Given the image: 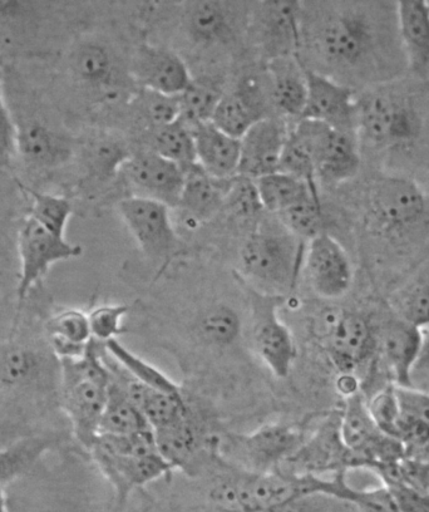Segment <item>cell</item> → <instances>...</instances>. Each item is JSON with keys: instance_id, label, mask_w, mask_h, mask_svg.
<instances>
[{"instance_id": "cell-32", "label": "cell", "mask_w": 429, "mask_h": 512, "mask_svg": "<svg viewBox=\"0 0 429 512\" xmlns=\"http://www.w3.org/2000/svg\"><path fill=\"white\" fill-rule=\"evenodd\" d=\"M69 68L78 81L92 87L110 85L116 62L110 49L98 42H85L69 56Z\"/></svg>"}, {"instance_id": "cell-14", "label": "cell", "mask_w": 429, "mask_h": 512, "mask_svg": "<svg viewBox=\"0 0 429 512\" xmlns=\"http://www.w3.org/2000/svg\"><path fill=\"white\" fill-rule=\"evenodd\" d=\"M377 319V359L393 384L414 387L413 369L421 351V329L403 322L388 305L387 313Z\"/></svg>"}, {"instance_id": "cell-22", "label": "cell", "mask_w": 429, "mask_h": 512, "mask_svg": "<svg viewBox=\"0 0 429 512\" xmlns=\"http://www.w3.org/2000/svg\"><path fill=\"white\" fill-rule=\"evenodd\" d=\"M43 332L59 361L82 358L93 341L88 312L78 308L59 309L46 315Z\"/></svg>"}, {"instance_id": "cell-40", "label": "cell", "mask_w": 429, "mask_h": 512, "mask_svg": "<svg viewBox=\"0 0 429 512\" xmlns=\"http://www.w3.org/2000/svg\"><path fill=\"white\" fill-rule=\"evenodd\" d=\"M228 24V13L221 3H194L187 14V26L192 36L202 43L218 41L228 31Z\"/></svg>"}, {"instance_id": "cell-27", "label": "cell", "mask_w": 429, "mask_h": 512, "mask_svg": "<svg viewBox=\"0 0 429 512\" xmlns=\"http://www.w3.org/2000/svg\"><path fill=\"white\" fill-rule=\"evenodd\" d=\"M269 83L271 102L289 117L302 118L307 103L308 85L304 68L288 54L270 62Z\"/></svg>"}, {"instance_id": "cell-3", "label": "cell", "mask_w": 429, "mask_h": 512, "mask_svg": "<svg viewBox=\"0 0 429 512\" xmlns=\"http://www.w3.org/2000/svg\"><path fill=\"white\" fill-rule=\"evenodd\" d=\"M281 224V223H280ZM305 241L281 229H261L246 239L240 250V267L250 289L285 298L297 282L304 263Z\"/></svg>"}, {"instance_id": "cell-30", "label": "cell", "mask_w": 429, "mask_h": 512, "mask_svg": "<svg viewBox=\"0 0 429 512\" xmlns=\"http://www.w3.org/2000/svg\"><path fill=\"white\" fill-rule=\"evenodd\" d=\"M151 430L150 423L127 396L120 382L111 374L100 435L132 436Z\"/></svg>"}, {"instance_id": "cell-12", "label": "cell", "mask_w": 429, "mask_h": 512, "mask_svg": "<svg viewBox=\"0 0 429 512\" xmlns=\"http://www.w3.org/2000/svg\"><path fill=\"white\" fill-rule=\"evenodd\" d=\"M355 456L340 435V411L329 413L303 445L278 471L295 475L325 476L357 470Z\"/></svg>"}, {"instance_id": "cell-25", "label": "cell", "mask_w": 429, "mask_h": 512, "mask_svg": "<svg viewBox=\"0 0 429 512\" xmlns=\"http://www.w3.org/2000/svg\"><path fill=\"white\" fill-rule=\"evenodd\" d=\"M16 152L31 166L52 169L69 160L72 144L43 123L28 121L17 125Z\"/></svg>"}, {"instance_id": "cell-18", "label": "cell", "mask_w": 429, "mask_h": 512, "mask_svg": "<svg viewBox=\"0 0 429 512\" xmlns=\"http://www.w3.org/2000/svg\"><path fill=\"white\" fill-rule=\"evenodd\" d=\"M90 454L115 490L121 505L125 504L133 491L174 471L157 452L150 455H121L93 446Z\"/></svg>"}, {"instance_id": "cell-13", "label": "cell", "mask_w": 429, "mask_h": 512, "mask_svg": "<svg viewBox=\"0 0 429 512\" xmlns=\"http://www.w3.org/2000/svg\"><path fill=\"white\" fill-rule=\"evenodd\" d=\"M305 275L313 292L325 300H338L350 292L354 269L347 251L332 235L319 234L305 246Z\"/></svg>"}, {"instance_id": "cell-52", "label": "cell", "mask_w": 429, "mask_h": 512, "mask_svg": "<svg viewBox=\"0 0 429 512\" xmlns=\"http://www.w3.org/2000/svg\"><path fill=\"white\" fill-rule=\"evenodd\" d=\"M0 512H9V501L6 486L0 484Z\"/></svg>"}, {"instance_id": "cell-11", "label": "cell", "mask_w": 429, "mask_h": 512, "mask_svg": "<svg viewBox=\"0 0 429 512\" xmlns=\"http://www.w3.org/2000/svg\"><path fill=\"white\" fill-rule=\"evenodd\" d=\"M118 213L147 258L165 263L179 250V236L172 224L169 206L131 196L120 201Z\"/></svg>"}, {"instance_id": "cell-41", "label": "cell", "mask_w": 429, "mask_h": 512, "mask_svg": "<svg viewBox=\"0 0 429 512\" xmlns=\"http://www.w3.org/2000/svg\"><path fill=\"white\" fill-rule=\"evenodd\" d=\"M27 191L33 200L29 215L52 230L53 233L66 236L73 211L71 201L61 198V196L44 194V192L32 189H27Z\"/></svg>"}, {"instance_id": "cell-20", "label": "cell", "mask_w": 429, "mask_h": 512, "mask_svg": "<svg viewBox=\"0 0 429 512\" xmlns=\"http://www.w3.org/2000/svg\"><path fill=\"white\" fill-rule=\"evenodd\" d=\"M133 77L142 90L179 97L192 77L179 54L162 47L142 46L133 62Z\"/></svg>"}, {"instance_id": "cell-37", "label": "cell", "mask_w": 429, "mask_h": 512, "mask_svg": "<svg viewBox=\"0 0 429 512\" xmlns=\"http://www.w3.org/2000/svg\"><path fill=\"white\" fill-rule=\"evenodd\" d=\"M224 95L216 82L205 78L192 80L189 88L179 96L181 120L190 128L211 122Z\"/></svg>"}, {"instance_id": "cell-16", "label": "cell", "mask_w": 429, "mask_h": 512, "mask_svg": "<svg viewBox=\"0 0 429 512\" xmlns=\"http://www.w3.org/2000/svg\"><path fill=\"white\" fill-rule=\"evenodd\" d=\"M123 169L136 192L133 196L159 201L169 208L179 206L185 184L184 167L145 151L131 155Z\"/></svg>"}, {"instance_id": "cell-36", "label": "cell", "mask_w": 429, "mask_h": 512, "mask_svg": "<svg viewBox=\"0 0 429 512\" xmlns=\"http://www.w3.org/2000/svg\"><path fill=\"white\" fill-rule=\"evenodd\" d=\"M388 308L403 322L418 329L429 327V278L412 280L394 290L386 300Z\"/></svg>"}, {"instance_id": "cell-23", "label": "cell", "mask_w": 429, "mask_h": 512, "mask_svg": "<svg viewBox=\"0 0 429 512\" xmlns=\"http://www.w3.org/2000/svg\"><path fill=\"white\" fill-rule=\"evenodd\" d=\"M195 140L196 164L216 179L239 175L240 140L225 134L212 122L191 128Z\"/></svg>"}, {"instance_id": "cell-39", "label": "cell", "mask_w": 429, "mask_h": 512, "mask_svg": "<svg viewBox=\"0 0 429 512\" xmlns=\"http://www.w3.org/2000/svg\"><path fill=\"white\" fill-rule=\"evenodd\" d=\"M281 225L300 240L308 241L323 231V211L318 192H312L279 214Z\"/></svg>"}, {"instance_id": "cell-24", "label": "cell", "mask_w": 429, "mask_h": 512, "mask_svg": "<svg viewBox=\"0 0 429 512\" xmlns=\"http://www.w3.org/2000/svg\"><path fill=\"white\" fill-rule=\"evenodd\" d=\"M396 18L408 67L419 77H429V3L398 2Z\"/></svg>"}, {"instance_id": "cell-33", "label": "cell", "mask_w": 429, "mask_h": 512, "mask_svg": "<svg viewBox=\"0 0 429 512\" xmlns=\"http://www.w3.org/2000/svg\"><path fill=\"white\" fill-rule=\"evenodd\" d=\"M105 351L118 366L125 369L136 381L145 384L152 390L167 393V395L176 397H185L181 387L175 381L167 376L165 372L154 366L145 359L138 357L136 353L123 346V344L115 339V341L103 344Z\"/></svg>"}, {"instance_id": "cell-5", "label": "cell", "mask_w": 429, "mask_h": 512, "mask_svg": "<svg viewBox=\"0 0 429 512\" xmlns=\"http://www.w3.org/2000/svg\"><path fill=\"white\" fill-rule=\"evenodd\" d=\"M302 428L289 423H269L246 435H229L219 441L225 464L245 472L266 474L281 469L305 441Z\"/></svg>"}, {"instance_id": "cell-2", "label": "cell", "mask_w": 429, "mask_h": 512, "mask_svg": "<svg viewBox=\"0 0 429 512\" xmlns=\"http://www.w3.org/2000/svg\"><path fill=\"white\" fill-rule=\"evenodd\" d=\"M110 382L103 344L92 341L82 358L61 361L59 410L71 423L76 440L88 452L100 436Z\"/></svg>"}, {"instance_id": "cell-8", "label": "cell", "mask_w": 429, "mask_h": 512, "mask_svg": "<svg viewBox=\"0 0 429 512\" xmlns=\"http://www.w3.org/2000/svg\"><path fill=\"white\" fill-rule=\"evenodd\" d=\"M357 130L377 146L406 145L417 139L422 120L403 97L373 92L357 101Z\"/></svg>"}, {"instance_id": "cell-46", "label": "cell", "mask_w": 429, "mask_h": 512, "mask_svg": "<svg viewBox=\"0 0 429 512\" xmlns=\"http://www.w3.org/2000/svg\"><path fill=\"white\" fill-rule=\"evenodd\" d=\"M204 333L211 342L228 344L238 337L240 323L236 313L228 307H219L204 319Z\"/></svg>"}, {"instance_id": "cell-1", "label": "cell", "mask_w": 429, "mask_h": 512, "mask_svg": "<svg viewBox=\"0 0 429 512\" xmlns=\"http://www.w3.org/2000/svg\"><path fill=\"white\" fill-rule=\"evenodd\" d=\"M23 329L17 314L11 332L0 339V397L21 411L19 401L39 406L57 403L59 407L61 361L49 348L44 332Z\"/></svg>"}, {"instance_id": "cell-35", "label": "cell", "mask_w": 429, "mask_h": 512, "mask_svg": "<svg viewBox=\"0 0 429 512\" xmlns=\"http://www.w3.org/2000/svg\"><path fill=\"white\" fill-rule=\"evenodd\" d=\"M156 450L172 470L185 469L194 459L197 436L189 417L154 430Z\"/></svg>"}, {"instance_id": "cell-6", "label": "cell", "mask_w": 429, "mask_h": 512, "mask_svg": "<svg viewBox=\"0 0 429 512\" xmlns=\"http://www.w3.org/2000/svg\"><path fill=\"white\" fill-rule=\"evenodd\" d=\"M82 254V246L72 244L66 236L53 233L28 214L18 230V307L27 302L53 265L80 258Z\"/></svg>"}, {"instance_id": "cell-51", "label": "cell", "mask_w": 429, "mask_h": 512, "mask_svg": "<svg viewBox=\"0 0 429 512\" xmlns=\"http://www.w3.org/2000/svg\"><path fill=\"white\" fill-rule=\"evenodd\" d=\"M315 499H317V497H310V499L290 502V504L260 512H318V507L314 504Z\"/></svg>"}, {"instance_id": "cell-48", "label": "cell", "mask_w": 429, "mask_h": 512, "mask_svg": "<svg viewBox=\"0 0 429 512\" xmlns=\"http://www.w3.org/2000/svg\"><path fill=\"white\" fill-rule=\"evenodd\" d=\"M226 205H229L234 213L243 216H253L260 210H264L260 204L254 180L239 175L234 177Z\"/></svg>"}, {"instance_id": "cell-38", "label": "cell", "mask_w": 429, "mask_h": 512, "mask_svg": "<svg viewBox=\"0 0 429 512\" xmlns=\"http://www.w3.org/2000/svg\"><path fill=\"white\" fill-rule=\"evenodd\" d=\"M279 171L298 177L310 185H317L312 140L303 120L298 122L293 132H289L281 155Z\"/></svg>"}, {"instance_id": "cell-19", "label": "cell", "mask_w": 429, "mask_h": 512, "mask_svg": "<svg viewBox=\"0 0 429 512\" xmlns=\"http://www.w3.org/2000/svg\"><path fill=\"white\" fill-rule=\"evenodd\" d=\"M289 132L278 118L265 117L240 139L239 176L258 180L279 171Z\"/></svg>"}, {"instance_id": "cell-44", "label": "cell", "mask_w": 429, "mask_h": 512, "mask_svg": "<svg viewBox=\"0 0 429 512\" xmlns=\"http://www.w3.org/2000/svg\"><path fill=\"white\" fill-rule=\"evenodd\" d=\"M137 105L150 128L169 125L181 117L179 97L142 90L137 98Z\"/></svg>"}, {"instance_id": "cell-9", "label": "cell", "mask_w": 429, "mask_h": 512, "mask_svg": "<svg viewBox=\"0 0 429 512\" xmlns=\"http://www.w3.org/2000/svg\"><path fill=\"white\" fill-rule=\"evenodd\" d=\"M283 300L250 289L251 342L261 361L279 379L289 376L297 358L293 334L279 315Z\"/></svg>"}, {"instance_id": "cell-10", "label": "cell", "mask_w": 429, "mask_h": 512, "mask_svg": "<svg viewBox=\"0 0 429 512\" xmlns=\"http://www.w3.org/2000/svg\"><path fill=\"white\" fill-rule=\"evenodd\" d=\"M426 210V195L407 177H379L369 191L368 214L378 233H401L419 223Z\"/></svg>"}, {"instance_id": "cell-15", "label": "cell", "mask_w": 429, "mask_h": 512, "mask_svg": "<svg viewBox=\"0 0 429 512\" xmlns=\"http://www.w3.org/2000/svg\"><path fill=\"white\" fill-rule=\"evenodd\" d=\"M312 140L315 176L339 184L353 179L361 169V152L354 134L323 123L303 120Z\"/></svg>"}, {"instance_id": "cell-42", "label": "cell", "mask_w": 429, "mask_h": 512, "mask_svg": "<svg viewBox=\"0 0 429 512\" xmlns=\"http://www.w3.org/2000/svg\"><path fill=\"white\" fill-rule=\"evenodd\" d=\"M130 307L126 304H100L88 312L93 341L106 344L123 334V319Z\"/></svg>"}, {"instance_id": "cell-45", "label": "cell", "mask_w": 429, "mask_h": 512, "mask_svg": "<svg viewBox=\"0 0 429 512\" xmlns=\"http://www.w3.org/2000/svg\"><path fill=\"white\" fill-rule=\"evenodd\" d=\"M131 154L121 142L105 139L96 142L90 151L91 169L98 177H110L125 166Z\"/></svg>"}, {"instance_id": "cell-31", "label": "cell", "mask_w": 429, "mask_h": 512, "mask_svg": "<svg viewBox=\"0 0 429 512\" xmlns=\"http://www.w3.org/2000/svg\"><path fill=\"white\" fill-rule=\"evenodd\" d=\"M261 206L269 213L281 214L312 192L317 185H310L298 177L276 171L254 180Z\"/></svg>"}, {"instance_id": "cell-26", "label": "cell", "mask_w": 429, "mask_h": 512, "mask_svg": "<svg viewBox=\"0 0 429 512\" xmlns=\"http://www.w3.org/2000/svg\"><path fill=\"white\" fill-rule=\"evenodd\" d=\"M184 170L185 184L180 208L196 220L211 219L224 208L234 179H216L197 164L187 166Z\"/></svg>"}, {"instance_id": "cell-43", "label": "cell", "mask_w": 429, "mask_h": 512, "mask_svg": "<svg viewBox=\"0 0 429 512\" xmlns=\"http://www.w3.org/2000/svg\"><path fill=\"white\" fill-rule=\"evenodd\" d=\"M368 410L384 435L397 440L399 407L396 384L388 383L367 397Z\"/></svg>"}, {"instance_id": "cell-50", "label": "cell", "mask_w": 429, "mask_h": 512, "mask_svg": "<svg viewBox=\"0 0 429 512\" xmlns=\"http://www.w3.org/2000/svg\"><path fill=\"white\" fill-rule=\"evenodd\" d=\"M417 377H421L423 383H426V386L422 387L424 390L429 384V327L422 331L421 351H419L416 366L413 369V381Z\"/></svg>"}, {"instance_id": "cell-29", "label": "cell", "mask_w": 429, "mask_h": 512, "mask_svg": "<svg viewBox=\"0 0 429 512\" xmlns=\"http://www.w3.org/2000/svg\"><path fill=\"white\" fill-rule=\"evenodd\" d=\"M54 431H38L0 450V484L7 486L31 472L57 445Z\"/></svg>"}, {"instance_id": "cell-28", "label": "cell", "mask_w": 429, "mask_h": 512, "mask_svg": "<svg viewBox=\"0 0 429 512\" xmlns=\"http://www.w3.org/2000/svg\"><path fill=\"white\" fill-rule=\"evenodd\" d=\"M399 418L397 440L409 450L429 446V392L396 386Z\"/></svg>"}, {"instance_id": "cell-49", "label": "cell", "mask_w": 429, "mask_h": 512, "mask_svg": "<svg viewBox=\"0 0 429 512\" xmlns=\"http://www.w3.org/2000/svg\"><path fill=\"white\" fill-rule=\"evenodd\" d=\"M17 123L3 95L2 73H0V161H8L16 152Z\"/></svg>"}, {"instance_id": "cell-4", "label": "cell", "mask_w": 429, "mask_h": 512, "mask_svg": "<svg viewBox=\"0 0 429 512\" xmlns=\"http://www.w3.org/2000/svg\"><path fill=\"white\" fill-rule=\"evenodd\" d=\"M372 4L350 7L335 13L319 32L323 56L335 66L354 68L377 59L386 44V24H379L378 14L368 13Z\"/></svg>"}, {"instance_id": "cell-34", "label": "cell", "mask_w": 429, "mask_h": 512, "mask_svg": "<svg viewBox=\"0 0 429 512\" xmlns=\"http://www.w3.org/2000/svg\"><path fill=\"white\" fill-rule=\"evenodd\" d=\"M150 146V151L184 169L196 164L194 134L181 118L169 125L150 128Z\"/></svg>"}, {"instance_id": "cell-7", "label": "cell", "mask_w": 429, "mask_h": 512, "mask_svg": "<svg viewBox=\"0 0 429 512\" xmlns=\"http://www.w3.org/2000/svg\"><path fill=\"white\" fill-rule=\"evenodd\" d=\"M325 348L340 374L372 368L377 359L376 318L362 312H330L323 318Z\"/></svg>"}, {"instance_id": "cell-47", "label": "cell", "mask_w": 429, "mask_h": 512, "mask_svg": "<svg viewBox=\"0 0 429 512\" xmlns=\"http://www.w3.org/2000/svg\"><path fill=\"white\" fill-rule=\"evenodd\" d=\"M38 431L33 430L26 413L8 403L0 402V450Z\"/></svg>"}, {"instance_id": "cell-17", "label": "cell", "mask_w": 429, "mask_h": 512, "mask_svg": "<svg viewBox=\"0 0 429 512\" xmlns=\"http://www.w3.org/2000/svg\"><path fill=\"white\" fill-rule=\"evenodd\" d=\"M308 95L302 118L354 134L357 131V100L352 88L315 71L305 70Z\"/></svg>"}, {"instance_id": "cell-21", "label": "cell", "mask_w": 429, "mask_h": 512, "mask_svg": "<svg viewBox=\"0 0 429 512\" xmlns=\"http://www.w3.org/2000/svg\"><path fill=\"white\" fill-rule=\"evenodd\" d=\"M263 83L258 77L245 78L238 90L225 93L212 123L225 134L241 139L251 127L268 117Z\"/></svg>"}]
</instances>
